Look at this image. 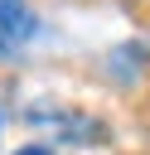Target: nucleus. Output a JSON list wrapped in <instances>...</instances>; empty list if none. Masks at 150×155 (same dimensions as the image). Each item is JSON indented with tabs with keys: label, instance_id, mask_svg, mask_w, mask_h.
I'll use <instances>...</instances> for the list:
<instances>
[{
	"label": "nucleus",
	"instance_id": "obj_1",
	"mask_svg": "<svg viewBox=\"0 0 150 155\" xmlns=\"http://www.w3.org/2000/svg\"><path fill=\"white\" fill-rule=\"evenodd\" d=\"M29 121H34V126H44V131H53V136H58V140H68V145L106 140V131H102L92 116H82V111H34Z\"/></svg>",
	"mask_w": 150,
	"mask_h": 155
},
{
	"label": "nucleus",
	"instance_id": "obj_2",
	"mask_svg": "<svg viewBox=\"0 0 150 155\" xmlns=\"http://www.w3.org/2000/svg\"><path fill=\"white\" fill-rule=\"evenodd\" d=\"M39 29H44V19L34 15L29 0H0V39H5L10 48L39 39Z\"/></svg>",
	"mask_w": 150,
	"mask_h": 155
},
{
	"label": "nucleus",
	"instance_id": "obj_3",
	"mask_svg": "<svg viewBox=\"0 0 150 155\" xmlns=\"http://www.w3.org/2000/svg\"><path fill=\"white\" fill-rule=\"evenodd\" d=\"M145 68H150V48L135 44V39H126V44H116V48L106 53V73H111V82H121V87H135Z\"/></svg>",
	"mask_w": 150,
	"mask_h": 155
},
{
	"label": "nucleus",
	"instance_id": "obj_4",
	"mask_svg": "<svg viewBox=\"0 0 150 155\" xmlns=\"http://www.w3.org/2000/svg\"><path fill=\"white\" fill-rule=\"evenodd\" d=\"M15 155H53V150H48V145H19Z\"/></svg>",
	"mask_w": 150,
	"mask_h": 155
},
{
	"label": "nucleus",
	"instance_id": "obj_5",
	"mask_svg": "<svg viewBox=\"0 0 150 155\" xmlns=\"http://www.w3.org/2000/svg\"><path fill=\"white\" fill-rule=\"evenodd\" d=\"M0 126H5V116H0Z\"/></svg>",
	"mask_w": 150,
	"mask_h": 155
}]
</instances>
